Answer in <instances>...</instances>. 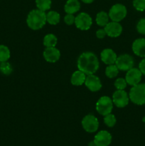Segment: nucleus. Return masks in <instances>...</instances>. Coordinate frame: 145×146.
Wrapping results in <instances>:
<instances>
[{"label":"nucleus","mask_w":145,"mask_h":146,"mask_svg":"<svg viewBox=\"0 0 145 146\" xmlns=\"http://www.w3.org/2000/svg\"><path fill=\"white\" fill-rule=\"evenodd\" d=\"M85 75L86 74H84L82 71H80V70L75 71L71 77V84L74 86H81L85 83V79H86Z\"/></svg>","instance_id":"nucleus-18"},{"label":"nucleus","mask_w":145,"mask_h":146,"mask_svg":"<svg viewBox=\"0 0 145 146\" xmlns=\"http://www.w3.org/2000/svg\"><path fill=\"white\" fill-rule=\"evenodd\" d=\"M94 0H82V1H83L84 3H86V4H90Z\"/></svg>","instance_id":"nucleus-33"},{"label":"nucleus","mask_w":145,"mask_h":146,"mask_svg":"<svg viewBox=\"0 0 145 146\" xmlns=\"http://www.w3.org/2000/svg\"><path fill=\"white\" fill-rule=\"evenodd\" d=\"M104 122L105 125H107L108 127H113L116 124V118L114 115L109 113L108 115H105L104 118Z\"/></svg>","instance_id":"nucleus-26"},{"label":"nucleus","mask_w":145,"mask_h":146,"mask_svg":"<svg viewBox=\"0 0 145 146\" xmlns=\"http://www.w3.org/2000/svg\"><path fill=\"white\" fill-rule=\"evenodd\" d=\"M82 128L88 133H94L98 131L99 122L98 118L92 115H87L82 121Z\"/></svg>","instance_id":"nucleus-8"},{"label":"nucleus","mask_w":145,"mask_h":146,"mask_svg":"<svg viewBox=\"0 0 145 146\" xmlns=\"http://www.w3.org/2000/svg\"><path fill=\"white\" fill-rule=\"evenodd\" d=\"M101 60L107 65H112V64H115L117 58V54H115V51L111 48H105L101 52L100 54Z\"/></svg>","instance_id":"nucleus-15"},{"label":"nucleus","mask_w":145,"mask_h":146,"mask_svg":"<svg viewBox=\"0 0 145 146\" xmlns=\"http://www.w3.org/2000/svg\"><path fill=\"white\" fill-rule=\"evenodd\" d=\"M108 15L112 21L119 22L126 17L127 9L123 4H116L111 7Z\"/></svg>","instance_id":"nucleus-5"},{"label":"nucleus","mask_w":145,"mask_h":146,"mask_svg":"<svg viewBox=\"0 0 145 146\" xmlns=\"http://www.w3.org/2000/svg\"><path fill=\"white\" fill-rule=\"evenodd\" d=\"M75 17L72 14H68L64 17V21L68 25H72L73 23H75Z\"/></svg>","instance_id":"nucleus-30"},{"label":"nucleus","mask_w":145,"mask_h":146,"mask_svg":"<svg viewBox=\"0 0 145 146\" xmlns=\"http://www.w3.org/2000/svg\"><path fill=\"white\" fill-rule=\"evenodd\" d=\"M129 99L136 105H144L145 84H138L132 86L129 91Z\"/></svg>","instance_id":"nucleus-3"},{"label":"nucleus","mask_w":145,"mask_h":146,"mask_svg":"<svg viewBox=\"0 0 145 146\" xmlns=\"http://www.w3.org/2000/svg\"><path fill=\"white\" fill-rule=\"evenodd\" d=\"M112 102L118 108H124L129 103V96L124 90H117L112 96Z\"/></svg>","instance_id":"nucleus-9"},{"label":"nucleus","mask_w":145,"mask_h":146,"mask_svg":"<svg viewBox=\"0 0 145 146\" xmlns=\"http://www.w3.org/2000/svg\"><path fill=\"white\" fill-rule=\"evenodd\" d=\"M118 73H119V69L117 67V66L114 65V64L109 65L105 69V74L109 78L116 77L118 75Z\"/></svg>","instance_id":"nucleus-23"},{"label":"nucleus","mask_w":145,"mask_h":146,"mask_svg":"<svg viewBox=\"0 0 145 146\" xmlns=\"http://www.w3.org/2000/svg\"><path fill=\"white\" fill-rule=\"evenodd\" d=\"M57 44V38L52 34H47L44 38V45L45 47H55Z\"/></svg>","instance_id":"nucleus-21"},{"label":"nucleus","mask_w":145,"mask_h":146,"mask_svg":"<svg viewBox=\"0 0 145 146\" xmlns=\"http://www.w3.org/2000/svg\"><path fill=\"white\" fill-rule=\"evenodd\" d=\"M85 84L90 91H93V92L98 91L102 88V84H101L100 78L93 74L88 75L85 79Z\"/></svg>","instance_id":"nucleus-12"},{"label":"nucleus","mask_w":145,"mask_h":146,"mask_svg":"<svg viewBox=\"0 0 145 146\" xmlns=\"http://www.w3.org/2000/svg\"><path fill=\"white\" fill-rule=\"evenodd\" d=\"M132 51L135 55L145 58V38H139L132 44Z\"/></svg>","instance_id":"nucleus-16"},{"label":"nucleus","mask_w":145,"mask_h":146,"mask_svg":"<svg viewBox=\"0 0 145 146\" xmlns=\"http://www.w3.org/2000/svg\"><path fill=\"white\" fill-rule=\"evenodd\" d=\"M46 21L51 25H55L60 21V14L56 11H49L46 14Z\"/></svg>","instance_id":"nucleus-20"},{"label":"nucleus","mask_w":145,"mask_h":146,"mask_svg":"<svg viewBox=\"0 0 145 146\" xmlns=\"http://www.w3.org/2000/svg\"><path fill=\"white\" fill-rule=\"evenodd\" d=\"M94 142L97 146H108L112 142V135L106 131H101L95 135Z\"/></svg>","instance_id":"nucleus-11"},{"label":"nucleus","mask_w":145,"mask_h":146,"mask_svg":"<svg viewBox=\"0 0 145 146\" xmlns=\"http://www.w3.org/2000/svg\"><path fill=\"white\" fill-rule=\"evenodd\" d=\"M137 31L141 34L145 35V18L141 19L137 23L136 25Z\"/></svg>","instance_id":"nucleus-29"},{"label":"nucleus","mask_w":145,"mask_h":146,"mask_svg":"<svg viewBox=\"0 0 145 146\" xmlns=\"http://www.w3.org/2000/svg\"><path fill=\"white\" fill-rule=\"evenodd\" d=\"M139 69L142 72V74L145 75V58L141 61V62L139 64Z\"/></svg>","instance_id":"nucleus-32"},{"label":"nucleus","mask_w":145,"mask_h":146,"mask_svg":"<svg viewBox=\"0 0 145 146\" xmlns=\"http://www.w3.org/2000/svg\"><path fill=\"white\" fill-rule=\"evenodd\" d=\"M142 121L145 123V117H144V118H143V119H142Z\"/></svg>","instance_id":"nucleus-35"},{"label":"nucleus","mask_w":145,"mask_h":146,"mask_svg":"<svg viewBox=\"0 0 145 146\" xmlns=\"http://www.w3.org/2000/svg\"><path fill=\"white\" fill-rule=\"evenodd\" d=\"M61 53L55 47H46L44 51V57L45 61L50 63H55L60 58Z\"/></svg>","instance_id":"nucleus-13"},{"label":"nucleus","mask_w":145,"mask_h":146,"mask_svg":"<svg viewBox=\"0 0 145 146\" xmlns=\"http://www.w3.org/2000/svg\"><path fill=\"white\" fill-rule=\"evenodd\" d=\"M10 58V51L7 46L0 45V62L7 61Z\"/></svg>","instance_id":"nucleus-22"},{"label":"nucleus","mask_w":145,"mask_h":146,"mask_svg":"<svg viewBox=\"0 0 145 146\" xmlns=\"http://www.w3.org/2000/svg\"><path fill=\"white\" fill-rule=\"evenodd\" d=\"M80 8V4L78 0H68L64 7L65 12L71 14L79 11Z\"/></svg>","instance_id":"nucleus-17"},{"label":"nucleus","mask_w":145,"mask_h":146,"mask_svg":"<svg viewBox=\"0 0 145 146\" xmlns=\"http://www.w3.org/2000/svg\"><path fill=\"white\" fill-rule=\"evenodd\" d=\"M75 24L77 28L85 31L90 28L92 24V20L89 14L85 12H82L75 17Z\"/></svg>","instance_id":"nucleus-7"},{"label":"nucleus","mask_w":145,"mask_h":146,"mask_svg":"<svg viewBox=\"0 0 145 146\" xmlns=\"http://www.w3.org/2000/svg\"><path fill=\"white\" fill-rule=\"evenodd\" d=\"M133 6L137 11H144L145 10V0H134Z\"/></svg>","instance_id":"nucleus-28"},{"label":"nucleus","mask_w":145,"mask_h":146,"mask_svg":"<svg viewBox=\"0 0 145 146\" xmlns=\"http://www.w3.org/2000/svg\"><path fill=\"white\" fill-rule=\"evenodd\" d=\"M106 35H107V34H106V31H105V29H100L98 30L96 32V36L98 37V38H100V39L105 38V36Z\"/></svg>","instance_id":"nucleus-31"},{"label":"nucleus","mask_w":145,"mask_h":146,"mask_svg":"<svg viewBox=\"0 0 145 146\" xmlns=\"http://www.w3.org/2000/svg\"><path fill=\"white\" fill-rule=\"evenodd\" d=\"M36 7L41 11H46L51 8V0H36Z\"/></svg>","instance_id":"nucleus-24"},{"label":"nucleus","mask_w":145,"mask_h":146,"mask_svg":"<svg viewBox=\"0 0 145 146\" xmlns=\"http://www.w3.org/2000/svg\"><path fill=\"white\" fill-rule=\"evenodd\" d=\"M109 15L105 11H100L97 14L96 22L100 27H105L109 23Z\"/></svg>","instance_id":"nucleus-19"},{"label":"nucleus","mask_w":145,"mask_h":146,"mask_svg":"<svg viewBox=\"0 0 145 146\" xmlns=\"http://www.w3.org/2000/svg\"><path fill=\"white\" fill-rule=\"evenodd\" d=\"M78 68L86 75L94 74L99 68V61L93 53H82L78 58Z\"/></svg>","instance_id":"nucleus-1"},{"label":"nucleus","mask_w":145,"mask_h":146,"mask_svg":"<svg viewBox=\"0 0 145 146\" xmlns=\"http://www.w3.org/2000/svg\"><path fill=\"white\" fill-rule=\"evenodd\" d=\"M27 24L33 30H38L42 28L46 22V14L45 11L40 9L31 11L27 17Z\"/></svg>","instance_id":"nucleus-2"},{"label":"nucleus","mask_w":145,"mask_h":146,"mask_svg":"<svg viewBox=\"0 0 145 146\" xmlns=\"http://www.w3.org/2000/svg\"><path fill=\"white\" fill-rule=\"evenodd\" d=\"M134 61L132 56L129 54H122L117 58L115 65L121 71H128L134 67Z\"/></svg>","instance_id":"nucleus-6"},{"label":"nucleus","mask_w":145,"mask_h":146,"mask_svg":"<svg viewBox=\"0 0 145 146\" xmlns=\"http://www.w3.org/2000/svg\"><path fill=\"white\" fill-rule=\"evenodd\" d=\"M13 71L12 66L7 61L0 62V71L4 75H9Z\"/></svg>","instance_id":"nucleus-25"},{"label":"nucleus","mask_w":145,"mask_h":146,"mask_svg":"<svg viewBox=\"0 0 145 146\" xmlns=\"http://www.w3.org/2000/svg\"><path fill=\"white\" fill-rule=\"evenodd\" d=\"M88 146H97V145L93 141H91V142H90L89 143H88Z\"/></svg>","instance_id":"nucleus-34"},{"label":"nucleus","mask_w":145,"mask_h":146,"mask_svg":"<svg viewBox=\"0 0 145 146\" xmlns=\"http://www.w3.org/2000/svg\"><path fill=\"white\" fill-rule=\"evenodd\" d=\"M142 72L139 68H132L127 71L125 80H126L127 84L134 86L139 84L141 79H142Z\"/></svg>","instance_id":"nucleus-10"},{"label":"nucleus","mask_w":145,"mask_h":146,"mask_svg":"<svg viewBox=\"0 0 145 146\" xmlns=\"http://www.w3.org/2000/svg\"><path fill=\"white\" fill-rule=\"evenodd\" d=\"M126 80L123 78H119L115 81V86L117 90H124L127 86Z\"/></svg>","instance_id":"nucleus-27"},{"label":"nucleus","mask_w":145,"mask_h":146,"mask_svg":"<svg viewBox=\"0 0 145 146\" xmlns=\"http://www.w3.org/2000/svg\"><path fill=\"white\" fill-rule=\"evenodd\" d=\"M112 101L109 97L102 96L96 104V110L100 115H105L110 113L113 108Z\"/></svg>","instance_id":"nucleus-4"},{"label":"nucleus","mask_w":145,"mask_h":146,"mask_svg":"<svg viewBox=\"0 0 145 146\" xmlns=\"http://www.w3.org/2000/svg\"><path fill=\"white\" fill-rule=\"evenodd\" d=\"M105 30L107 35L110 37H117L122 31V27L120 24L116 21L109 22L105 27Z\"/></svg>","instance_id":"nucleus-14"}]
</instances>
